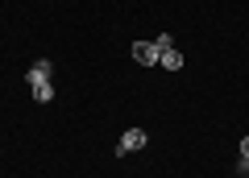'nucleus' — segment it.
<instances>
[{
	"mask_svg": "<svg viewBox=\"0 0 249 178\" xmlns=\"http://www.w3.org/2000/svg\"><path fill=\"white\" fill-rule=\"evenodd\" d=\"M142 145H145V129H129V133L121 137V145H116V153H121V158H124V153L142 149Z\"/></svg>",
	"mask_w": 249,
	"mask_h": 178,
	"instance_id": "1",
	"label": "nucleus"
},
{
	"mask_svg": "<svg viewBox=\"0 0 249 178\" xmlns=\"http://www.w3.org/2000/svg\"><path fill=\"white\" fill-rule=\"evenodd\" d=\"M133 58L142 66H154V63H158V46H154V42H133Z\"/></svg>",
	"mask_w": 249,
	"mask_h": 178,
	"instance_id": "2",
	"label": "nucleus"
},
{
	"mask_svg": "<svg viewBox=\"0 0 249 178\" xmlns=\"http://www.w3.org/2000/svg\"><path fill=\"white\" fill-rule=\"evenodd\" d=\"M29 87H34V99H37V104H46V99L54 96V87H50V79H34V83H29Z\"/></svg>",
	"mask_w": 249,
	"mask_h": 178,
	"instance_id": "3",
	"label": "nucleus"
},
{
	"mask_svg": "<svg viewBox=\"0 0 249 178\" xmlns=\"http://www.w3.org/2000/svg\"><path fill=\"white\" fill-rule=\"evenodd\" d=\"M162 66H166V71H178V66H183V54L175 50V46H170V50H162V58H158Z\"/></svg>",
	"mask_w": 249,
	"mask_h": 178,
	"instance_id": "4",
	"label": "nucleus"
},
{
	"mask_svg": "<svg viewBox=\"0 0 249 178\" xmlns=\"http://www.w3.org/2000/svg\"><path fill=\"white\" fill-rule=\"evenodd\" d=\"M34 79H50V58H37V63L29 66V83Z\"/></svg>",
	"mask_w": 249,
	"mask_h": 178,
	"instance_id": "5",
	"label": "nucleus"
},
{
	"mask_svg": "<svg viewBox=\"0 0 249 178\" xmlns=\"http://www.w3.org/2000/svg\"><path fill=\"white\" fill-rule=\"evenodd\" d=\"M154 46H158V58H162V50H170L175 42H170V33H158V42H154Z\"/></svg>",
	"mask_w": 249,
	"mask_h": 178,
	"instance_id": "6",
	"label": "nucleus"
},
{
	"mask_svg": "<svg viewBox=\"0 0 249 178\" xmlns=\"http://www.w3.org/2000/svg\"><path fill=\"white\" fill-rule=\"evenodd\" d=\"M241 153H245V158H249V137H241Z\"/></svg>",
	"mask_w": 249,
	"mask_h": 178,
	"instance_id": "7",
	"label": "nucleus"
},
{
	"mask_svg": "<svg viewBox=\"0 0 249 178\" xmlns=\"http://www.w3.org/2000/svg\"><path fill=\"white\" fill-rule=\"evenodd\" d=\"M241 166H245V170H249V158H245V162H241Z\"/></svg>",
	"mask_w": 249,
	"mask_h": 178,
	"instance_id": "8",
	"label": "nucleus"
}]
</instances>
